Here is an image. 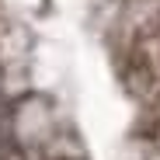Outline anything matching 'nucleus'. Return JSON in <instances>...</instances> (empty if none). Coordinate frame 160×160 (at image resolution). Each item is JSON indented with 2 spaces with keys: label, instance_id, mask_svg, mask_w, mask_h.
Returning <instances> with one entry per match:
<instances>
[{
  "label": "nucleus",
  "instance_id": "obj_1",
  "mask_svg": "<svg viewBox=\"0 0 160 160\" xmlns=\"http://www.w3.org/2000/svg\"><path fill=\"white\" fill-rule=\"evenodd\" d=\"M118 73L129 98L139 104L150 136L160 143V11L129 24L118 49Z\"/></svg>",
  "mask_w": 160,
  "mask_h": 160
},
{
  "label": "nucleus",
  "instance_id": "obj_2",
  "mask_svg": "<svg viewBox=\"0 0 160 160\" xmlns=\"http://www.w3.org/2000/svg\"><path fill=\"white\" fill-rule=\"evenodd\" d=\"M49 160H73V157H49Z\"/></svg>",
  "mask_w": 160,
  "mask_h": 160
}]
</instances>
